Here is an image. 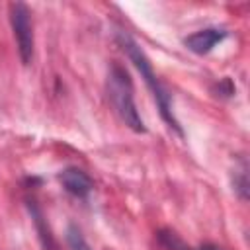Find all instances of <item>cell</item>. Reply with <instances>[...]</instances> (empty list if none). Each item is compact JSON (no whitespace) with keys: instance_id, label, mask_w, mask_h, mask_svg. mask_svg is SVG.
<instances>
[{"instance_id":"1","label":"cell","mask_w":250,"mask_h":250,"mask_svg":"<svg viewBox=\"0 0 250 250\" xmlns=\"http://www.w3.org/2000/svg\"><path fill=\"white\" fill-rule=\"evenodd\" d=\"M117 43L121 45L123 53L129 57V61L133 62V66L139 70L141 78L145 80L148 92L152 94V98H154V102H156V105H158V111H160V117L164 119V123H166L174 133H178V135L182 137L184 131H182L180 121H178L176 115H174V109H172V96H170V92L166 90V86L158 80V76H156V72H154V68H152V62H150V59L146 57V53L141 49V45H139L131 35H127V33H123V31L117 33Z\"/></svg>"},{"instance_id":"2","label":"cell","mask_w":250,"mask_h":250,"mask_svg":"<svg viewBox=\"0 0 250 250\" xmlns=\"http://www.w3.org/2000/svg\"><path fill=\"white\" fill-rule=\"evenodd\" d=\"M107 98L121 121L135 133H146L145 121L135 104V90L129 72L121 64H111L107 72Z\"/></svg>"},{"instance_id":"3","label":"cell","mask_w":250,"mask_h":250,"mask_svg":"<svg viewBox=\"0 0 250 250\" xmlns=\"http://www.w3.org/2000/svg\"><path fill=\"white\" fill-rule=\"evenodd\" d=\"M10 25L14 31V39L18 45V55L23 66H29L33 61V21H31V12L23 2H14L10 4Z\"/></svg>"},{"instance_id":"4","label":"cell","mask_w":250,"mask_h":250,"mask_svg":"<svg viewBox=\"0 0 250 250\" xmlns=\"http://www.w3.org/2000/svg\"><path fill=\"white\" fill-rule=\"evenodd\" d=\"M227 35H229L227 29H221V27H205V29H199V31L189 33L184 39V45L188 47V51H191L195 55H207L217 45H221L227 39Z\"/></svg>"},{"instance_id":"5","label":"cell","mask_w":250,"mask_h":250,"mask_svg":"<svg viewBox=\"0 0 250 250\" xmlns=\"http://www.w3.org/2000/svg\"><path fill=\"white\" fill-rule=\"evenodd\" d=\"M59 182H61V186L64 188L66 193H70V195H74V197H80V199L88 197V195L92 193V189H94L92 178H90L84 170H80V168H76V166L64 168V170L59 174Z\"/></svg>"},{"instance_id":"6","label":"cell","mask_w":250,"mask_h":250,"mask_svg":"<svg viewBox=\"0 0 250 250\" xmlns=\"http://www.w3.org/2000/svg\"><path fill=\"white\" fill-rule=\"evenodd\" d=\"M27 209H29L31 221H33V225H35V229H37V234H39V240H41L43 250H57L55 238H53L51 229H49V225H47V221H45V217H43L41 207H39L35 201H27Z\"/></svg>"},{"instance_id":"7","label":"cell","mask_w":250,"mask_h":250,"mask_svg":"<svg viewBox=\"0 0 250 250\" xmlns=\"http://www.w3.org/2000/svg\"><path fill=\"white\" fill-rule=\"evenodd\" d=\"M232 189H234V193L242 201L248 199V164H246V158H240L238 164H234V170H232Z\"/></svg>"},{"instance_id":"8","label":"cell","mask_w":250,"mask_h":250,"mask_svg":"<svg viewBox=\"0 0 250 250\" xmlns=\"http://www.w3.org/2000/svg\"><path fill=\"white\" fill-rule=\"evenodd\" d=\"M64 240H66V244H68V248H70V250H90V244L86 242V238H84L82 230H80L76 225H72V223L66 227Z\"/></svg>"},{"instance_id":"9","label":"cell","mask_w":250,"mask_h":250,"mask_svg":"<svg viewBox=\"0 0 250 250\" xmlns=\"http://www.w3.org/2000/svg\"><path fill=\"white\" fill-rule=\"evenodd\" d=\"M158 240H160V244L166 248V250H193V248H189L184 240H180L174 232H170V230H160L158 232Z\"/></svg>"},{"instance_id":"10","label":"cell","mask_w":250,"mask_h":250,"mask_svg":"<svg viewBox=\"0 0 250 250\" xmlns=\"http://www.w3.org/2000/svg\"><path fill=\"white\" fill-rule=\"evenodd\" d=\"M197 250H223V248H219V246H215V244H203V246H199Z\"/></svg>"}]
</instances>
